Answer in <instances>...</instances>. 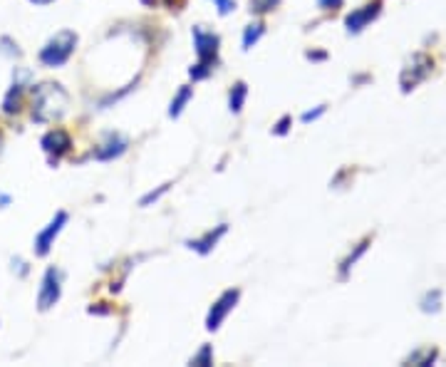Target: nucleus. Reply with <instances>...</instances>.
<instances>
[{
	"label": "nucleus",
	"instance_id": "16",
	"mask_svg": "<svg viewBox=\"0 0 446 367\" xmlns=\"http://www.w3.org/2000/svg\"><path fill=\"white\" fill-rule=\"evenodd\" d=\"M278 3L280 0H251V10H253V13H270Z\"/></svg>",
	"mask_w": 446,
	"mask_h": 367
},
{
	"label": "nucleus",
	"instance_id": "8",
	"mask_svg": "<svg viewBox=\"0 0 446 367\" xmlns=\"http://www.w3.org/2000/svg\"><path fill=\"white\" fill-rule=\"evenodd\" d=\"M127 151V139H122L119 134H109L105 144H99L94 149V159L99 162H109V159H117Z\"/></svg>",
	"mask_w": 446,
	"mask_h": 367
},
{
	"label": "nucleus",
	"instance_id": "19",
	"mask_svg": "<svg viewBox=\"0 0 446 367\" xmlns=\"http://www.w3.org/2000/svg\"><path fill=\"white\" fill-rule=\"evenodd\" d=\"M290 122H293V119L288 117V114H285V117L280 119L278 125H275V129H273V132H275V134H280V137H283V134H288V129H290Z\"/></svg>",
	"mask_w": 446,
	"mask_h": 367
},
{
	"label": "nucleus",
	"instance_id": "14",
	"mask_svg": "<svg viewBox=\"0 0 446 367\" xmlns=\"http://www.w3.org/2000/svg\"><path fill=\"white\" fill-rule=\"evenodd\" d=\"M191 365H213V348H211V345H204V348L191 357Z\"/></svg>",
	"mask_w": 446,
	"mask_h": 367
},
{
	"label": "nucleus",
	"instance_id": "11",
	"mask_svg": "<svg viewBox=\"0 0 446 367\" xmlns=\"http://www.w3.org/2000/svg\"><path fill=\"white\" fill-rule=\"evenodd\" d=\"M193 97V90L191 87H181L179 92H176V97L171 100V109H169V117H179L181 112H184V107L189 105V100Z\"/></svg>",
	"mask_w": 446,
	"mask_h": 367
},
{
	"label": "nucleus",
	"instance_id": "12",
	"mask_svg": "<svg viewBox=\"0 0 446 367\" xmlns=\"http://www.w3.org/2000/svg\"><path fill=\"white\" fill-rule=\"evenodd\" d=\"M263 32H266V25L263 23H253V25H248L246 32H243V48L251 50L260 38H263Z\"/></svg>",
	"mask_w": 446,
	"mask_h": 367
},
{
	"label": "nucleus",
	"instance_id": "21",
	"mask_svg": "<svg viewBox=\"0 0 446 367\" xmlns=\"http://www.w3.org/2000/svg\"><path fill=\"white\" fill-rule=\"evenodd\" d=\"M340 3H342V0H320L322 8H337Z\"/></svg>",
	"mask_w": 446,
	"mask_h": 367
},
{
	"label": "nucleus",
	"instance_id": "6",
	"mask_svg": "<svg viewBox=\"0 0 446 367\" xmlns=\"http://www.w3.org/2000/svg\"><path fill=\"white\" fill-rule=\"evenodd\" d=\"M43 147L50 154V162L55 164V162H60L62 154H67L72 142H70V134L65 129H52L43 137Z\"/></svg>",
	"mask_w": 446,
	"mask_h": 367
},
{
	"label": "nucleus",
	"instance_id": "3",
	"mask_svg": "<svg viewBox=\"0 0 446 367\" xmlns=\"http://www.w3.org/2000/svg\"><path fill=\"white\" fill-rule=\"evenodd\" d=\"M218 45H221L218 35L204 30V28H193V48H196L198 63L216 65V60H218Z\"/></svg>",
	"mask_w": 446,
	"mask_h": 367
},
{
	"label": "nucleus",
	"instance_id": "15",
	"mask_svg": "<svg viewBox=\"0 0 446 367\" xmlns=\"http://www.w3.org/2000/svg\"><path fill=\"white\" fill-rule=\"evenodd\" d=\"M213 72V65H204V63H196L191 70H189V75H191V80L193 82H198V80H206V77Z\"/></svg>",
	"mask_w": 446,
	"mask_h": 367
},
{
	"label": "nucleus",
	"instance_id": "17",
	"mask_svg": "<svg viewBox=\"0 0 446 367\" xmlns=\"http://www.w3.org/2000/svg\"><path fill=\"white\" fill-rule=\"evenodd\" d=\"M169 187H171V184H164V187H159L156 191H149L147 196H142V206H149L151 201H159L161 196H164V193L169 191Z\"/></svg>",
	"mask_w": 446,
	"mask_h": 367
},
{
	"label": "nucleus",
	"instance_id": "18",
	"mask_svg": "<svg viewBox=\"0 0 446 367\" xmlns=\"http://www.w3.org/2000/svg\"><path fill=\"white\" fill-rule=\"evenodd\" d=\"M218 8V13L221 15H229L231 10H235V0H213Z\"/></svg>",
	"mask_w": 446,
	"mask_h": 367
},
{
	"label": "nucleus",
	"instance_id": "1",
	"mask_svg": "<svg viewBox=\"0 0 446 367\" xmlns=\"http://www.w3.org/2000/svg\"><path fill=\"white\" fill-rule=\"evenodd\" d=\"M65 107H67V92L55 82H45L32 92V119L35 122H55L65 114Z\"/></svg>",
	"mask_w": 446,
	"mask_h": 367
},
{
	"label": "nucleus",
	"instance_id": "13",
	"mask_svg": "<svg viewBox=\"0 0 446 367\" xmlns=\"http://www.w3.org/2000/svg\"><path fill=\"white\" fill-rule=\"evenodd\" d=\"M20 94H23V85H18V82H15V85H12V90L10 92H8V97H6V112L8 114H12V112H18L20 109Z\"/></svg>",
	"mask_w": 446,
	"mask_h": 367
},
{
	"label": "nucleus",
	"instance_id": "10",
	"mask_svg": "<svg viewBox=\"0 0 446 367\" xmlns=\"http://www.w3.org/2000/svg\"><path fill=\"white\" fill-rule=\"evenodd\" d=\"M246 97H248V87H246V82H235L233 85V90H231V94H229V107H231V112H241L243 109V102H246Z\"/></svg>",
	"mask_w": 446,
	"mask_h": 367
},
{
	"label": "nucleus",
	"instance_id": "7",
	"mask_svg": "<svg viewBox=\"0 0 446 367\" xmlns=\"http://www.w3.org/2000/svg\"><path fill=\"white\" fill-rule=\"evenodd\" d=\"M65 224H67V213L60 211V213H57V216L47 224V229L37 233V238H35V251H37V255H45V253H47L50 246H52V241L57 238V233H60L62 226H65Z\"/></svg>",
	"mask_w": 446,
	"mask_h": 367
},
{
	"label": "nucleus",
	"instance_id": "4",
	"mask_svg": "<svg viewBox=\"0 0 446 367\" xmlns=\"http://www.w3.org/2000/svg\"><path fill=\"white\" fill-rule=\"evenodd\" d=\"M238 298H241V291H238V288L223 293L221 298L213 303V308L209 311V317H206V328H209V330H218V328H221V323L226 320V315H229V313L235 308Z\"/></svg>",
	"mask_w": 446,
	"mask_h": 367
},
{
	"label": "nucleus",
	"instance_id": "2",
	"mask_svg": "<svg viewBox=\"0 0 446 367\" xmlns=\"http://www.w3.org/2000/svg\"><path fill=\"white\" fill-rule=\"evenodd\" d=\"M74 45H77V35H74L72 30H60L55 38L50 40L43 50H40V60H43V65H47V67H60V65H65L70 57H72Z\"/></svg>",
	"mask_w": 446,
	"mask_h": 367
},
{
	"label": "nucleus",
	"instance_id": "5",
	"mask_svg": "<svg viewBox=\"0 0 446 367\" xmlns=\"http://www.w3.org/2000/svg\"><path fill=\"white\" fill-rule=\"evenodd\" d=\"M57 300H60V273H57L55 268H47L40 295H37V305H40V311H50Z\"/></svg>",
	"mask_w": 446,
	"mask_h": 367
},
{
	"label": "nucleus",
	"instance_id": "20",
	"mask_svg": "<svg viewBox=\"0 0 446 367\" xmlns=\"http://www.w3.org/2000/svg\"><path fill=\"white\" fill-rule=\"evenodd\" d=\"M322 112H325V109H322V107H317L315 112H305V114H303V122H312V119H317Z\"/></svg>",
	"mask_w": 446,
	"mask_h": 367
},
{
	"label": "nucleus",
	"instance_id": "9",
	"mask_svg": "<svg viewBox=\"0 0 446 367\" xmlns=\"http://www.w3.org/2000/svg\"><path fill=\"white\" fill-rule=\"evenodd\" d=\"M229 231V226L226 224H221V226H216L213 231H209V233H204L201 238H196V241H189L186 246L189 249H193L196 253H201V255H206V253H211V251L216 249V243L221 241V236Z\"/></svg>",
	"mask_w": 446,
	"mask_h": 367
},
{
	"label": "nucleus",
	"instance_id": "23",
	"mask_svg": "<svg viewBox=\"0 0 446 367\" xmlns=\"http://www.w3.org/2000/svg\"><path fill=\"white\" fill-rule=\"evenodd\" d=\"M142 3H144V6H154L156 0H142Z\"/></svg>",
	"mask_w": 446,
	"mask_h": 367
},
{
	"label": "nucleus",
	"instance_id": "22",
	"mask_svg": "<svg viewBox=\"0 0 446 367\" xmlns=\"http://www.w3.org/2000/svg\"><path fill=\"white\" fill-rule=\"evenodd\" d=\"M30 3H35V6H45V3H50V0H30Z\"/></svg>",
	"mask_w": 446,
	"mask_h": 367
}]
</instances>
